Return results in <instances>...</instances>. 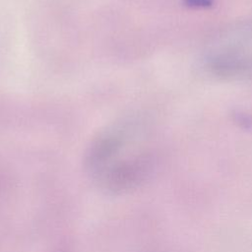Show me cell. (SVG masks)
I'll list each match as a JSON object with an SVG mask.
<instances>
[{
    "label": "cell",
    "instance_id": "6da1fadb",
    "mask_svg": "<svg viewBox=\"0 0 252 252\" xmlns=\"http://www.w3.org/2000/svg\"><path fill=\"white\" fill-rule=\"evenodd\" d=\"M184 5L191 9H207L213 6L214 0H183Z\"/></svg>",
    "mask_w": 252,
    "mask_h": 252
}]
</instances>
